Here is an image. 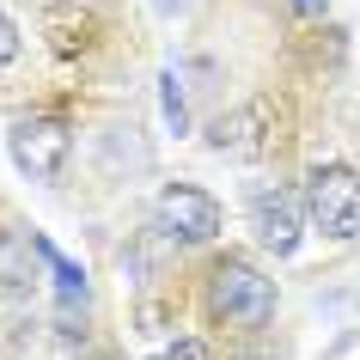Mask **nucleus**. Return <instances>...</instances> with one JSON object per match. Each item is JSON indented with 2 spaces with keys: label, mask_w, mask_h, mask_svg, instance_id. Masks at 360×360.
Returning a JSON list of instances; mask_svg holds the SVG:
<instances>
[{
  "label": "nucleus",
  "mask_w": 360,
  "mask_h": 360,
  "mask_svg": "<svg viewBox=\"0 0 360 360\" xmlns=\"http://www.w3.org/2000/svg\"><path fill=\"white\" fill-rule=\"evenodd\" d=\"M208 311L220 323L257 330V323H269V311H275V281H269L257 263H245V257H226V263H214V275H208Z\"/></svg>",
  "instance_id": "f257e3e1"
},
{
  "label": "nucleus",
  "mask_w": 360,
  "mask_h": 360,
  "mask_svg": "<svg viewBox=\"0 0 360 360\" xmlns=\"http://www.w3.org/2000/svg\"><path fill=\"white\" fill-rule=\"evenodd\" d=\"M305 208L330 238H360V171L318 165L305 177Z\"/></svg>",
  "instance_id": "f03ea898"
},
{
  "label": "nucleus",
  "mask_w": 360,
  "mask_h": 360,
  "mask_svg": "<svg viewBox=\"0 0 360 360\" xmlns=\"http://www.w3.org/2000/svg\"><path fill=\"white\" fill-rule=\"evenodd\" d=\"M6 147H13V165L25 177H37V184H56L61 165H68V153H74V134L61 116H19L13 134H6Z\"/></svg>",
  "instance_id": "7ed1b4c3"
},
{
  "label": "nucleus",
  "mask_w": 360,
  "mask_h": 360,
  "mask_svg": "<svg viewBox=\"0 0 360 360\" xmlns=\"http://www.w3.org/2000/svg\"><path fill=\"white\" fill-rule=\"evenodd\" d=\"M159 226L177 238V245H208L214 232H220V202L208 190H195V184H165L159 190Z\"/></svg>",
  "instance_id": "20e7f679"
},
{
  "label": "nucleus",
  "mask_w": 360,
  "mask_h": 360,
  "mask_svg": "<svg viewBox=\"0 0 360 360\" xmlns=\"http://www.w3.org/2000/svg\"><path fill=\"white\" fill-rule=\"evenodd\" d=\"M263 129H269V110L263 104H245V110H226L208 122V147L226 153V159H257L263 153Z\"/></svg>",
  "instance_id": "39448f33"
},
{
  "label": "nucleus",
  "mask_w": 360,
  "mask_h": 360,
  "mask_svg": "<svg viewBox=\"0 0 360 360\" xmlns=\"http://www.w3.org/2000/svg\"><path fill=\"white\" fill-rule=\"evenodd\" d=\"M250 220H257V238H263L275 257H287V250L300 245V202L287 190H263L250 202Z\"/></svg>",
  "instance_id": "423d86ee"
},
{
  "label": "nucleus",
  "mask_w": 360,
  "mask_h": 360,
  "mask_svg": "<svg viewBox=\"0 0 360 360\" xmlns=\"http://www.w3.org/2000/svg\"><path fill=\"white\" fill-rule=\"evenodd\" d=\"M159 86H165V122L184 134V122H190V104H184V92H177V74H165Z\"/></svg>",
  "instance_id": "0eeeda50"
},
{
  "label": "nucleus",
  "mask_w": 360,
  "mask_h": 360,
  "mask_svg": "<svg viewBox=\"0 0 360 360\" xmlns=\"http://www.w3.org/2000/svg\"><path fill=\"white\" fill-rule=\"evenodd\" d=\"M153 360H208V342H195V336H177L171 348H159Z\"/></svg>",
  "instance_id": "6e6552de"
},
{
  "label": "nucleus",
  "mask_w": 360,
  "mask_h": 360,
  "mask_svg": "<svg viewBox=\"0 0 360 360\" xmlns=\"http://www.w3.org/2000/svg\"><path fill=\"white\" fill-rule=\"evenodd\" d=\"M13 56H19V25H13L6 13H0V68H6Z\"/></svg>",
  "instance_id": "1a4fd4ad"
},
{
  "label": "nucleus",
  "mask_w": 360,
  "mask_h": 360,
  "mask_svg": "<svg viewBox=\"0 0 360 360\" xmlns=\"http://www.w3.org/2000/svg\"><path fill=\"white\" fill-rule=\"evenodd\" d=\"M165 323H171V311H165V305H141V330H165Z\"/></svg>",
  "instance_id": "9d476101"
},
{
  "label": "nucleus",
  "mask_w": 360,
  "mask_h": 360,
  "mask_svg": "<svg viewBox=\"0 0 360 360\" xmlns=\"http://www.w3.org/2000/svg\"><path fill=\"white\" fill-rule=\"evenodd\" d=\"M293 6H300V13H318V6H323V0H293Z\"/></svg>",
  "instance_id": "9b49d317"
},
{
  "label": "nucleus",
  "mask_w": 360,
  "mask_h": 360,
  "mask_svg": "<svg viewBox=\"0 0 360 360\" xmlns=\"http://www.w3.org/2000/svg\"><path fill=\"white\" fill-rule=\"evenodd\" d=\"M153 6H159V13H171V6H184V0H153Z\"/></svg>",
  "instance_id": "f8f14e48"
},
{
  "label": "nucleus",
  "mask_w": 360,
  "mask_h": 360,
  "mask_svg": "<svg viewBox=\"0 0 360 360\" xmlns=\"http://www.w3.org/2000/svg\"><path fill=\"white\" fill-rule=\"evenodd\" d=\"M245 360H263V354H245Z\"/></svg>",
  "instance_id": "ddd939ff"
}]
</instances>
